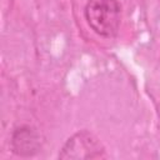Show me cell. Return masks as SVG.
Returning <instances> with one entry per match:
<instances>
[{"label": "cell", "mask_w": 160, "mask_h": 160, "mask_svg": "<svg viewBox=\"0 0 160 160\" xmlns=\"http://www.w3.org/2000/svg\"><path fill=\"white\" fill-rule=\"evenodd\" d=\"M105 154V148L100 140L91 132L81 130L70 136L62 145L59 152V159L62 160H81V159H99Z\"/></svg>", "instance_id": "obj_2"}, {"label": "cell", "mask_w": 160, "mask_h": 160, "mask_svg": "<svg viewBox=\"0 0 160 160\" xmlns=\"http://www.w3.org/2000/svg\"><path fill=\"white\" fill-rule=\"evenodd\" d=\"M42 145L40 132L29 125L18 126L11 134V149L19 156H32L39 152Z\"/></svg>", "instance_id": "obj_3"}, {"label": "cell", "mask_w": 160, "mask_h": 160, "mask_svg": "<svg viewBox=\"0 0 160 160\" xmlns=\"http://www.w3.org/2000/svg\"><path fill=\"white\" fill-rule=\"evenodd\" d=\"M89 26L102 38H114L121 22V6L118 0H88L84 9Z\"/></svg>", "instance_id": "obj_1"}]
</instances>
